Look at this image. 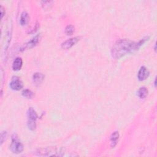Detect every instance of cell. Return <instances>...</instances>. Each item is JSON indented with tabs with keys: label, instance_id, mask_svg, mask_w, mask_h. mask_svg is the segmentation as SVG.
I'll return each mask as SVG.
<instances>
[{
	"label": "cell",
	"instance_id": "cell-1",
	"mask_svg": "<svg viewBox=\"0 0 157 157\" xmlns=\"http://www.w3.org/2000/svg\"><path fill=\"white\" fill-rule=\"evenodd\" d=\"M148 36L145 37L137 42L126 39H118L115 42L112 48V56L115 59H119L128 53L134 52V51L137 50L147 40H148Z\"/></svg>",
	"mask_w": 157,
	"mask_h": 157
},
{
	"label": "cell",
	"instance_id": "cell-2",
	"mask_svg": "<svg viewBox=\"0 0 157 157\" xmlns=\"http://www.w3.org/2000/svg\"><path fill=\"white\" fill-rule=\"evenodd\" d=\"M28 122L27 125L29 129L34 131L36 128V120L37 118V114L33 107H29L27 111Z\"/></svg>",
	"mask_w": 157,
	"mask_h": 157
},
{
	"label": "cell",
	"instance_id": "cell-3",
	"mask_svg": "<svg viewBox=\"0 0 157 157\" xmlns=\"http://www.w3.org/2000/svg\"><path fill=\"white\" fill-rule=\"evenodd\" d=\"M40 156H61L60 153H62L60 149L56 147H46L40 148L36 152Z\"/></svg>",
	"mask_w": 157,
	"mask_h": 157
},
{
	"label": "cell",
	"instance_id": "cell-4",
	"mask_svg": "<svg viewBox=\"0 0 157 157\" xmlns=\"http://www.w3.org/2000/svg\"><path fill=\"white\" fill-rule=\"evenodd\" d=\"M10 150L13 153H20L23 151V145L18 140V137L16 134L12 136V143L10 146Z\"/></svg>",
	"mask_w": 157,
	"mask_h": 157
},
{
	"label": "cell",
	"instance_id": "cell-5",
	"mask_svg": "<svg viewBox=\"0 0 157 157\" xmlns=\"http://www.w3.org/2000/svg\"><path fill=\"white\" fill-rule=\"evenodd\" d=\"M40 38V37L39 34L36 35L35 37L32 38L30 40H29L28 42H27L26 44H25L23 45V46L21 48V51H23L26 49H30V48L34 47V46H36L37 45V44L39 42Z\"/></svg>",
	"mask_w": 157,
	"mask_h": 157
},
{
	"label": "cell",
	"instance_id": "cell-6",
	"mask_svg": "<svg viewBox=\"0 0 157 157\" xmlns=\"http://www.w3.org/2000/svg\"><path fill=\"white\" fill-rule=\"evenodd\" d=\"M9 86L11 89H12L13 90L18 91V90H21L23 88V84L22 81L20 79L19 77H13L12 78L11 82H10Z\"/></svg>",
	"mask_w": 157,
	"mask_h": 157
},
{
	"label": "cell",
	"instance_id": "cell-7",
	"mask_svg": "<svg viewBox=\"0 0 157 157\" xmlns=\"http://www.w3.org/2000/svg\"><path fill=\"white\" fill-rule=\"evenodd\" d=\"M78 40H79V37H75L70 38V39L65 40L64 42H63L61 44V47L63 49H64V50L69 49L72 46H74L75 44H77Z\"/></svg>",
	"mask_w": 157,
	"mask_h": 157
},
{
	"label": "cell",
	"instance_id": "cell-8",
	"mask_svg": "<svg viewBox=\"0 0 157 157\" xmlns=\"http://www.w3.org/2000/svg\"><path fill=\"white\" fill-rule=\"evenodd\" d=\"M148 75H149V71H148V69L145 66H142L140 68L137 74V77L139 80L143 81L145 80L148 77Z\"/></svg>",
	"mask_w": 157,
	"mask_h": 157
},
{
	"label": "cell",
	"instance_id": "cell-9",
	"mask_svg": "<svg viewBox=\"0 0 157 157\" xmlns=\"http://www.w3.org/2000/svg\"><path fill=\"white\" fill-rule=\"evenodd\" d=\"M45 76L43 74L40 72H36L33 76V81L35 85L39 86L40 85L42 82L44 81Z\"/></svg>",
	"mask_w": 157,
	"mask_h": 157
},
{
	"label": "cell",
	"instance_id": "cell-10",
	"mask_svg": "<svg viewBox=\"0 0 157 157\" xmlns=\"http://www.w3.org/2000/svg\"><path fill=\"white\" fill-rule=\"evenodd\" d=\"M22 64H23L22 59L20 57H17L13 61L12 66V69L15 71H19L21 68Z\"/></svg>",
	"mask_w": 157,
	"mask_h": 157
},
{
	"label": "cell",
	"instance_id": "cell-11",
	"mask_svg": "<svg viewBox=\"0 0 157 157\" xmlns=\"http://www.w3.org/2000/svg\"><path fill=\"white\" fill-rule=\"evenodd\" d=\"M29 20V17L28 13L26 12H25V11L21 13L20 18V25L22 26L26 25L28 23Z\"/></svg>",
	"mask_w": 157,
	"mask_h": 157
},
{
	"label": "cell",
	"instance_id": "cell-12",
	"mask_svg": "<svg viewBox=\"0 0 157 157\" xmlns=\"http://www.w3.org/2000/svg\"><path fill=\"white\" fill-rule=\"evenodd\" d=\"M119 138V133L117 131L113 132L110 136V141H111V146L112 147H114L117 144Z\"/></svg>",
	"mask_w": 157,
	"mask_h": 157
},
{
	"label": "cell",
	"instance_id": "cell-13",
	"mask_svg": "<svg viewBox=\"0 0 157 157\" xmlns=\"http://www.w3.org/2000/svg\"><path fill=\"white\" fill-rule=\"evenodd\" d=\"M148 94V90L146 87H140L137 91V95L140 99H144Z\"/></svg>",
	"mask_w": 157,
	"mask_h": 157
},
{
	"label": "cell",
	"instance_id": "cell-14",
	"mask_svg": "<svg viewBox=\"0 0 157 157\" xmlns=\"http://www.w3.org/2000/svg\"><path fill=\"white\" fill-rule=\"evenodd\" d=\"M23 96L26 98H32L34 96V93L31 90L28 89L23 90L21 93Z\"/></svg>",
	"mask_w": 157,
	"mask_h": 157
},
{
	"label": "cell",
	"instance_id": "cell-15",
	"mask_svg": "<svg viewBox=\"0 0 157 157\" xmlns=\"http://www.w3.org/2000/svg\"><path fill=\"white\" fill-rule=\"evenodd\" d=\"M74 32V26L72 25H67L65 28V33L67 35H72Z\"/></svg>",
	"mask_w": 157,
	"mask_h": 157
},
{
	"label": "cell",
	"instance_id": "cell-16",
	"mask_svg": "<svg viewBox=\"0 0 157 157\" xmlns=\"http://www.w3.org/2000/svg\"><path fill=\"white\" fill-rule=\"evenodd\" d=\"M7 137V132L6 131H2L1 133V144L2 145L4 141H5Z\"/></svg>",
	"mask_w": 157,
	"mask_h": 157
},
{
	"label": "cell",
	"instance_id": "cell-17",
	"mask_svg": "<svg viewBox=\"0 0 157 157\" xmlns=\"http://www.w3.org/2000/svg\"><path fill=\"white\" fill-rule=\"evenodd\" d=\"M1 18H2L5 14V10L2 6L1 7Z\"/></svg>",
	"mask_w": 157,
	"mask_h": 157
}]
</instances>
